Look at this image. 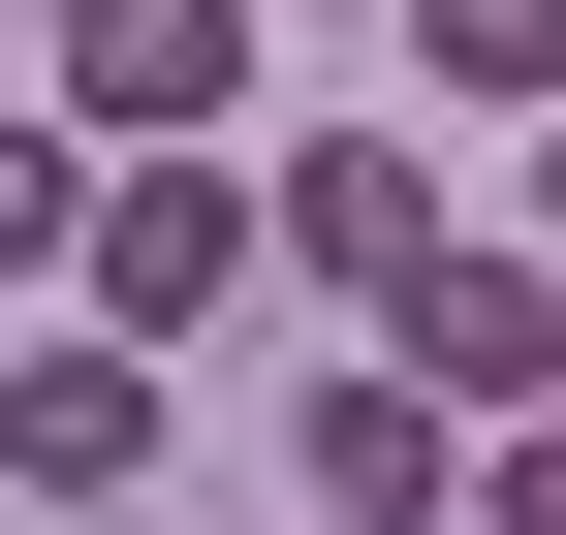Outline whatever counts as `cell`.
Returning <instances> with one entry per match:
<instances>
[{"mask_svg":"<svg viewBox=\"0 0 566 535\" xmlns=\"http://www.w3.org/2000/svg\"><path fill=\"white\" fill-rule=\"evenodd\" d=\"M221 284H252V189L189 158V126H126V189H95V315H126V347H189Z\"/></svg>","mask_w":566,"mask_h":535,"instance_id":"cell-1","label":"cell"},{"mask_svg":"<svg viewBox=\"0 0 566 535\" xmlns=\"http://www.w3.org/2000/svg\"><path fill=\"white\" fill-rule=\"evenodd\" d=\"M378 347L441 378V410H535V378H566V284H535V252H472V221H441V252L378 284Z\"/></svg>","mask_w":566,"mask_h":535,"instance_id":"cell-2","label":"cell"},{"mask_svg":"<svg viewBox=\"0 0 566 535\" xmlns=\"http://www.w3.org/2000/svg\"><path fill=\"white\" fill-rule=\"evenodd\" d=\"M252 95V0H63V126H95V158H126V126H221Z\"/></svg>","mask_w":566,"mask_h":535,"instance_id":"cell-3","label":"cell"},{"mask_svg":"<svg viewBox=\"0 0 566 535\" xmlns=\"http://www.w3.org/2000/svg\"><path fill=\"white\" fill-rule=\"evenodd\" d=\"M126 473H158V347L95 315V347H32V378H0V504H126Z\"/></svg>","mask_w":566,"mask_h":535,"instance_id":"cell-4","label":"cell"},{"mask_svg":"<svg viewBox=\"0 0 566 535\" xmlns=\"http://www.w3.org/2000/svg\"><path fill=\"white\" fill-rule=\"evenodd\" d=\"M252 252H283V284H346V315H378V284H409V252H441V189H409V158H378V126H315V158H283V189H252Z\"/></svg>","mask_w":566,"mask_h":535,"instance_id":"cell-5","label":"cell"},{"mask_svg":"<svg viewBox=\"0 0 566 535\" xmlns=\"http://www.w3.org/2000/svg\"><path fill=\"white\" fill-rule=\"evenodd\" d=\"M283 504H346V535L472 504V473H441V378H409V347H378V378H315V410H283Z\"/></svg>","mask_w":566,"mask_h":535,"instance_id":"cell-6","label":"cell"},{"mask_svg":"<svg viewBox=\"0 0 566 535\" xmlns=\"http://www.w3.org/2000/svg\"><path fill=\"white\" fill-rule=\"evenodd\" d=\"M409 63L441 95H566V0H409Z\"/></svg>","mask_w":566,"mask_h":535,"instance_id":"cell-7","label":"cell"},{"mask_svg":"<svg viewBox=\"0 0 566 535\" xmlns=\"http://www.w3.org/2000/svg\"><path fill=\"white\" fill-rule=\"evenodd\" d=\"M63 252H95V158H63V126H0V284H63Z\"/></svg>","mask_w":566,"mask_h":535,"instance_id":"cell-8","label":"cell"},{"mask_svg":"<svg viewBox=\"0 0 566 535\" xmlns=\"http://www.w3.org/2000/svg\"><path fill=\"white\" fill-rule=\"evenodd\" d=\"M504 441H535V473H504V504H535V535H566V378H535V410H504Z\"/></svg>","mask_w":566,"mask_h":535,"instance_id":"cell-9","label":"cell"},{"mask_svg":"<svg viewBox=\"0 0 566 535\" xmlns=\"http://www.w3.org/2000/svg\"><path fill=\"white\" fill-rule=\"evenodd\" d=\"M535 221H566V95H535Z\"/></svg>","mask_w":566,"mask_h":535,"instance_id":"cell-10","label":"cell"}]
</instances>
